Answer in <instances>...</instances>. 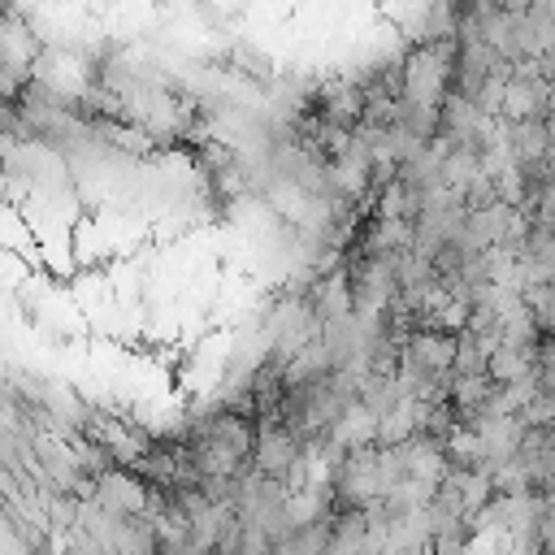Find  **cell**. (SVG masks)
<instances>
[{
  "label": "cell",
  "mask_w": 555,
  "mask_h": 555,
  "mask_svg": "<svg viewBox=\"0 0 555 555\" xmlns=\"http://www.w3.org/2000/svg\"><path fill=\"white\" fill-rule=\"evenodd\" d=\"M538 546L555 555V503L542 507V516H538Z\"/></svg>",
  "instance_id": "6da1fadb"
}]
</instances>
